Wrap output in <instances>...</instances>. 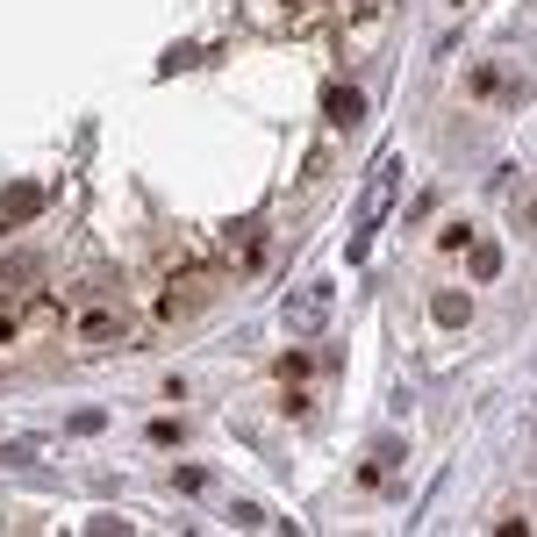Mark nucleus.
<instances>
[{"mask_svg": "<svg viewBox=\"0 0 537 537\" xmlns=\"http://www.w3.org/2000/svg\"><path fill=\"white\" fill-rule=\"evenodd\" d=\"M466 316H473V301H466V294H437V323H452V330H459Z\"/></svg>", "mask_w": 537, "mask_h": 537, "instance_id": "obj_5", "label": "nucleus"}, {"mask_svg": "<svg viewBox=\"0 0 537 537\" xmlns=\"http://www.w3.org/2000/svg\"><path fill=\"white\" fill-rule=\"evenodd\" d=\"M495 273H502V251L480 244V251H473V280H495Z\"/></svg>", "mask_w": 537, "mask_h": 537, "instance_id": "obj_6", "label": "nucleus"}, {"mask_svg": "<svg viewBox=\"0 0 537 537\" xmlns=\"http://www.w3.org/2000/svg\"><path fill=\"white\" fill-rule=\"evenodd\" d=\"M115 337H122V323L108 316V308H101V316H86V323H79V344H94V351H101V344H115Z\"/></svg>", "mask_w": 537, "mask_h": 537, "instance_id": "obj_4", "label": "nucleus"}, {"mask_svg": "<svg viewBox=\"0 0 537 537\" xmlns=\"http://www.w3.org/2000/svg\"><path fill=\"white\" fill-rule=\"evenodd\" d=\"M43 208V187H29V179H22V187H8V194H0V215H8V222H29Z\"/></svg>", "mask_w": 537, "mask_h": 537, "instance_id": "obj_3", "label": "nucleus"}, {"mask_svg": "<svg viewBox=\"0 0 537 537\" xmlns=\"http://www.w3.org/2000/svg\"><path fill=\"white\" fill-rule=\"evenodd\" d=\"M323 115H330L337 129H358V115H366V94H358V86H330V94H323Z\"/></svg>", "mask_w": 537, "mask_h": 537, "instance_id": "obj_2", "label": "nucleus"}, {"mask_svg": "<svg viewBox=\"0 0 537 537\" xmlns=\"http://www.w3.org/2000/svg\"><path fill=\"white\" fill-rule=\"evenodd\" d=\"M323 316H330V287H301V294H287V330H323Z\"/></svg>", "mask_w": 537, "mask_h": 537, "instance_id": "obj_1", "label": "nucleus"}]
</instances>
